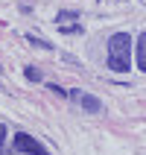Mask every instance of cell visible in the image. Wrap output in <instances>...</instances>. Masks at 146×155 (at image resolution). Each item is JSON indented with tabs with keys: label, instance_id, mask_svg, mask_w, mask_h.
I'll return each instance as SVG.
<instances>
[{
	"label": "cell",
	"instance_id": "6da1fadb",
	"mask_svg": "<svg viewBox=\"0 0 146 155\" xmlns=\"http://www.w3.org/2000/svg\"><path fill=\"white\" fill-rule=\"evenodd\" d=\"M131 35L129 32H114L108 38V68L117 73H126L131 68Z\"/></svg>",
	"mask_w": 146,
	"mask_h": 155
},
{
	"label": "cell",
	"instance_id": "8992f818",
	"mask_svg": "<svg viewBox=\"0 0 146 155\" xmlns=\"http://www.w3.org/2000/svg\"><path fill=\"white\" fill-rule=\"evenodd\" d=\"M26 79H35V82H38V79H41V73H38L35 68H26Z\"/></svg>",
	"mask_w": 146,
	"mask_h": 155
},
{
	"label": "cell",
	"instance_id": "7a4b0ae2",
	"mask_svg": "<svg viewBox=\"0 0 146 155\" xmlns=\"http://www.w3.org/2000/svg\"><path fill=\"white\" fill-rule=\"evenodd\" d=\"M12 149H15V152H21V155H50L41 140H35L32 135H26V132H18V135H15Z\"/></svg>",
	"mask_w": 146,
	"mask_h": 155
},
{
	"label": "cell",
	"instance_id": "52a82bcc",
	"mask_svg": "<svg viewBox=\"0 0 146 155\" xmlns=\"http://www.w3.org/2000/svg\"><path fill=\"white\" fill-rule=\"evenodd\" d=\"M3 143H6V126H0V155H6L3 152Z\"/></svg>",
	"mask_w": 146,
	"mask_h": 155
},
{
	"label": "cell",
	"instance_id": "5b68a950",
	"mask_svg": "<svg viewBox=\"0 0 146 155\" xmlns=\"http://www.w3.org/2000/svg\"><path fill=\"white\" fill-rule=\"evenodd\" d=\"M138 68L140 70H146V32H140V38H138Z\"/></svg>",
	"mask_w": 146,
	"mask_h": 155
},
{
	"label": "cell",
	"instance_id": "277c9868",
	"mask_svg": "<svg viewBox=\"0 0 146 155\" xmlns=\"http://www.w3.org/2000/svg\"><path fill=\"white\" fill-rule=\"evenodd\" d=\"M73 21H79V18L70 15V12H61V15H59V29H61V32H79L82 26L73 24Z\"/></svg>",
	"mask_w": 146,
	"mask_h": 155
},
{
	"label": "cell",
	"instance_id": "3957f363",
	"mask_svg": "<svg viewBox=\"0 0 146 155\" xmlns=\"http://www.w3.org/2000/svg\"><path fill=\"white\" fill-rule=\"evenodd\" d=\"M76 97H79V103H82V108H85V111H91V114H96L99 108H102V105H99V100H96V97H91V94L73 91V100H76Z\"/></svg>",
	"mask_w": 146,
	"mask_h": 155
}]
</instances>
